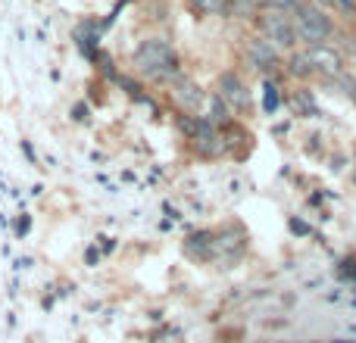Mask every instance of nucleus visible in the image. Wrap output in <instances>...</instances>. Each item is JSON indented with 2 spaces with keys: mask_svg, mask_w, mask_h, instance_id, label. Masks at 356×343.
<instances>
[{
  "mask_svg": "<svg viewBox=\"0 0 356 343\" xmlns=\"http://www.w3.org/2000/svg\"><path fill=\"white\" fill-rule=\"evenodd\" d=\"M131 66L150 85L172 87L181 78V60L166 37H147V41L137 44L135 53H131Z\"/></svg>",
  "mask_w": 356,
  "mask_h": 343,
  "instance_id": "f257e3e1",
  "label": "nucleus"
},
{
  "mask_svg": "<svg viewBox=\"0 0 356 343\" xmlns=\"http://www.w3.org/2000/svg\"><path fill=\"white\" fill-rule=\"evenodd\" d=\"M294 31H297L300 47H322V44H331V37H334V22H331L328 10L306 0L294 12Z\"/></svg>",
  "mask_w": 356,
  "mask_h": 343,
  "instance_id": "f03ea898",
  "label": "nucleus"
},
{
  "mask_svg": "<svg viewBox=\"0 0 356 343\" xmlns=\"http://www.w3.org/2000/svg\"><path fill=\"white\" fill-rule=\"evenodd\" d=\"M244 60H247V66L253 69V72H260L262 78H278V75L285 72V56H281V50L275 47L272 41H266L262 35H253L247 41Z\"/></svg>",
  "mask_w": 356,
  "mask_h": 343,
  "instance_id": "7ed1b4c3",
  "label": "nucleus"
},
{
  "mask_svg": "<svg viewBox=\"0 0 356 343\" xmlns=\"http://www.w3.org/2000/svg\"><path fill=\"white\" fill-rule=\"evenodd\" d=\"M256 35H262L266 41H272L278 50H297V31H294V16L291 12H260L256 16Z\"/></svg>",
  "mask_w": 356,
  "mask_h": 343,
  "instance_id": "20e7f679",
  "label": "nucleus"
},
{
  "mask_svg": "<svg viewBox=\"0 0 356 343\" xmlns=\"http://www.w3.org/2000/svg\"><path fill=\"white\" fill-rule=\"evenodd\" d=\"M216 94L231 106L235 116H244V112L253 109V94H250L247 81H244L235 69H228V72H222L216 78Z\"/></svg>",
  "mask_w": 356,
  "mask_h": 343,
  "instance_id": "39448f33",
  "label": "nucleus"
},
{
  "mask_svg": "<svg viewBox=\"0 0 356 343\" xmlns=\"http://www.w3.org/2000/svg\"><path fill=\"white\" fill-rule=\"evenodd\" d=\"M191 150H194L197 159H222V156L231 150L228 131L216 128V125L206 118V125L197 131V137H191Z\"/></svg>",
  "mask_w": 356,
  "mask_h": 343,
  "instance_id": "423d86ee",
  "label": "nucleus"
},
{
  "mask_svg": "<svg viewBox=\"0 0 356 343\" xmlns=\"http://www.w3.org/2000/svg\"><path fill=\"white\" fill-rule=\"evenodd\" d=\"M312 56V66H316V75L319 78H331L337 81L344 72H347V62H344V53L334 47V44H322V47H306Z\"/></svg>",
  "mask_w": 356,
  "mask_h": 343,
  "instance_id": "0eeeda50",
  "label": "nucleus"
},
{
  "mask_svg": "<svg viewBox=\"0 0 356 343\" xmlns=\"http://www.w3.org/2000/svg\"><path fill=\"white\" fill-rule=\"evenodd\" d=\"M191 262H216V228H197L181 243Z\"/></svg>",
  "mask_w": 356,
  "mask_h": 343,
  "instance_id": "6e6552de",
  "label": "nucleus"
},
{
  "mask_svg": "<svg viewBox=\"0 0 356 343\" xmlns=\"http://www.w3.org/2000/svg\"><path fill=\"white\" fill-rule=\"evenodd\" d=\"M244 247H247V231L241 228V225H222V228H216V262L219 259H235V256L244 253Z\"/></svg>",
  "mask_w": 356,
  "mask_h": 343,
  "instance_id": "1a4fd4ad",
  "label": "nucleus"
},
{
  "mask_svg": "<svg viewBox=\"0 0 356 343\" xmlns=\"http://www.w3.org/2000/svg\"><path fill=\"white\" fill-rule=\"evenodd\" d=\"M100 37H103V31H100L97 19H85V22H78V25H75V31H72L75 50H78L87 62H94V60H97V53L103 50V47H100Z\"/></svg>",
  "mask_w": 356,
  "mask_h": 343,
  "instance_id": "9d476101",
  "label": "nucleus"
},
{
  "mask_svg": "<svg viewBox=\"0 0 356 343\" xmlns=\"http://www.w3.org/2000/svg\"><path fill=\"white\" fill-rule=\"evenodd\" d=\"M169 94H172V100L178 103L181 112H200V106H203V100H206L203 87L194 85L187 75H181V78L172 85V91H169Z\"/></svg>",
  "mask_w": 356,
  "mask_h": 343,
  "instance_id": "9b49d317",
  "label": "nucleus"
},
{
  "mask_svg": "<svg viewBox=\"0 0 356 343\" xmlns=\"http://www.w3.org/2000/svg\"><path fill=\"white\" fill-rule=\"evenodd\" d=\"M285 75L287 78H297V81H310V78H319L316 75V66H312V56L306 47H297L287 53L285 60Z\"/></svg>",
  "mask_w": 356,
  "mask_h": 343,
  "instance_id": "f8f14e48",
  "label": "nucleus"
},
{
  "mask_svg": "<svg viewBox=\"0 0 356 343\" xmlns=\"http://www.w3.org/2000/svg\"><path fill=\"white\" fill-rule=\"evenodd\" d=\"M206 100H210V109H206V118H210V122L216 125V128H228V125L235 122V112H231V106L225 103V100L219 97L216 91H212Z\"/></svg>",
  "mask_w": 356,
  "mask_h": 343,
  "instance_id": "ddd939ff",
  "label": "nucleus"
},
{
  "mask_svg": "<svg viewBox=\"0 0 356 343\" xmlns=\"http://www.w3.org/2000/svg\"><path fill=\"white\" fill-rule=\"evenodd\" d=\"M278 81H281V75L278 78H262V112H266V116H275L278 106L285 103V94H281Z\"/></svg>",
  "mask_w": 356,
  "mask_h": 343,
  "instance_id": "4468645a",
  "label": "nucleus"
},
{
  "mask_svg": "<svg viewBox=\"0 0 356 343\" xmlns=\"http://www.w3.org/2000/svg\"><path fill=\"white\" fill-rule=\"evenodd\" d=\"M303 3H306V0H256V10H260V12H269V10H272V12H291V16H294V12H297Z\"/></svg>",
  "mask_w": 356,
  "mask_h": 343,
  "instance_id": "2eb2a0df",
  "label": "nucleus"
},
{
  "mask_svg": "<svg viewBox=\"0 0 356 343\" xmlns=\"http://www.w3.org/2000/svg\"><path fill=\"white\" fill-rule=\"evenodd\" d=\"M94 66H97L100 78H103V81H110V85H116V78H119V75H122V72H119V69H116V60H112V56L106 53V50H100V53H97V60H94Z\"/></svg>",
  "mask_w": 356,
  "mask_h": 343,
  "instance_id": "dca6fc26",
  "label": "nucleus"
},
{
  "mask_svg": "<svg viewBox=\"0 0 356 343\" xmlns=\"http://www.w3.org/2000/svg\"><path fill=\"white\" fill-rule=\"evenodd\" d=\"M191 6L200 16H222L231 10V0H191Z\"/></svg>",
  "mask_w": 356,
  "mask_h": 343,
  "instance_id": "f3484780",
  "label": "nucleus"
},
{
  "mask_svg": "<svg viewBox=\"0 0 356 343\" xmlns=\"http://www.w3.org/2000/svg\"><path fill=\"white\" fill-rule=\"evenodd\" d=\"M69 118H72L75 125H91V103H87V100H75V103L69 106Z\"/></svg>",
  "mask_w": 356,
  "mask_h": 343,
  "instance_id": "a211bd4d",
  "label": "nucleus"
},
{
  "mask_svg": "<svg viewBox=\"0 0 356 343\" xmlns=\"http://www.w3.org/2000/svg\"><path fill=\"white\" fill-rule=\"evenodd\" d=\"M10 228H12V237H16V240H25L31 231V216L28 212H19V216L10 222Z\"/></svg>",
  "mask_w": 356,
  "mask_h": 343,
  "instance_id": "6ab92c4d",
  "label": "nucleus"
},
{
  "mask_svg": "<svg viewBox=\"0 0 356 343\" xmlns=\"http://www.w3.org/2000/svg\"><path fill=\"white\" fill-rule=\"evenodd\" d=\"M100 262H103V249H100L97 243H87V247H85V265L87 268H97Z\"/></svg>",
  "mask_w": 356,
  "mask_h": 343,
  "instance_id": "aec40b11",
  "label": "nucleus"
},
{
  "mask_svg": "<svg viewBox=\"0 0 356 343\" xmlns=\"http://www.w3.org/2000/svg\"><path fill=\"white\" fill-rule=\"evenodd\" d=\"M19 150H22V156L28 159V166H37V162H41V159H37V150H35V143H31V141H25V137H22V141H19Z\"/></svg>",
  "mask_w": 356,
  "mask_h": 343,
  "instance_id": "412c9836",
  "label": "nucleus"
},
{
  "mask_svg": "<svg viewBox=\"0 0 356 343\" xmlns=\"http://www.w3.org/2000/svg\"><path fill=\"white\" fill-rule=\"evenodd\" d=\"M94 243H97V247L103 249V256H112V253L119 249V240H116V237H106V234H100Z\"/></svg>",
  "mask_w": 356,
  "mask_h": 343,
  "instance_id": "4be33fe9",
  "label": "nucleus"
},
{
  "mask_svg": "<svg viewBox=\"0 0 356 343\" xmlns=\"http://www.w3.org/2000/svg\"><path fill=\"white\" fill-rule=\"evenodd\" d=\"M35 265V259H31V256H19L16 262H12V272H25V268H31Z\"/></svg>",
  "mask_w": 356,
  "mask_h": 343,
  "instance_id": "5701e85b",
  "label": "nucleus"
},
{
  "mask_svg": "<svg viewBox=\"0 0 356 343\" xmlns=\"http://www.w3.org/2000/svg\"><path fill=\"white\" fill-rule=\"evenodd\" d=\"M334 6L341 12H347V16H353V12H356V0H334Z\"/></svg>",
  "mask_w": 356,
  "mask_h": 343,
  "instance_id": "b1692460",
  "label": "nucleus"
},
{
  "mask_svg": "<svg viewBox=\"0 0 356 343\" xmlns=\"http://www.w3.org/2000/svg\"><path fill=\"white\" fill-rule=\"evenodd\" d=\"M72 290H75V284H62V287H60V290H56V297H60V299H62V297H69V293H72Z\"/></svg>",
  "mask_w": 356,
  "mask_h": 343,
  "instance_id": "393cba45",
  "label": "nucleus"
},
{
  "mask_svg": "<svg viewBox=\"0 0 356 343\" xmlns=\"http://www.w3.org/2000/svg\"><path fill=\"white\" fill-rule=\"evenodd\" d=\"M53 303H56V297H44V299H41V309L50 312V309H53Z\"/></svg>",
  "mask_w": 356,
  "mask_h": 343,
  "instance_id": "a878e982",
  "label": "nucleus"
},
{
  "mask_svg": "<svg viewBox=\"0 0 356 343\" xmlns=\"http://www.w3.org/2000/svg\"><path fill=\"white\" fill-rule=\"evenodd\" d=\"M291 228H294V231H297V234H306V231H310V228H306V225H303V222H297V218H294V222H291Z\"/></svg>",
  "mask_w": 356,
  "mask_h": 343,
  "instance_id": "bb28decb",
  "label": "nucleus"
},
{
  "mask_svg": "<svg viewBox=\"0 0 356 343\" xmlns=\"http://www.w3.org/2000/svg\"><path fill=\"white\" fill-rule=\"evenodd\" d=\"M310 3H316V6H322V10H328V6H334V0H310Z\"/></svg>",
  "mask_w": 356,
  "mask_h": 343,
  "instance_id": "cd10ccee",
  "label": "nucleus"
},
{
  "mask_svg": "<svg viewBox=\"0 0 356 343\" xmlns=\"http://www.w3.org/2000/svg\"><path fill=\"white\" fill-rule=\"evenodd\" d=\"M0 228H10V218H6L3 212H0Z\"/></svg>",
  "mask_w": 356,
  "mask_h": 343,
  "instance_id": "c85d7f7f",
  "label": "nucleus"
}]
</instances>
